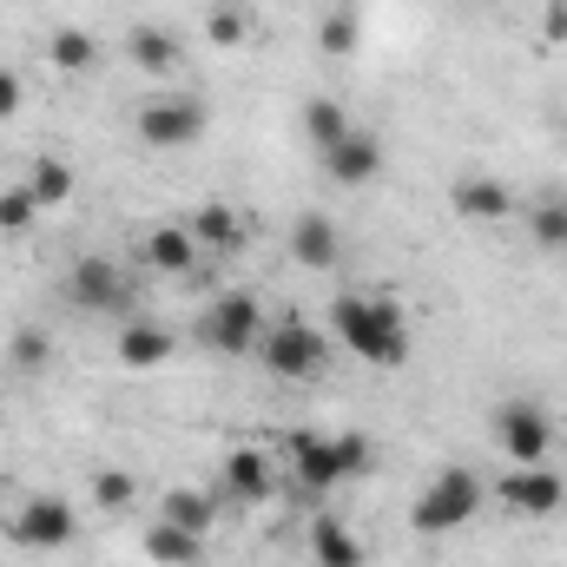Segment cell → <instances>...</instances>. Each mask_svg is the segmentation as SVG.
<instances>
[{
  "label": "cell",
  "instance_id": "cell-1",
  "mask_svg": "<svg viewBox=\"0 0 567 567\" xmlns=\"http://www.w3.org/2000/svg\"><path fill=\"white\" fill-rule=\"evenodd\" d=\"M330 337L377 370H396L410 357V317L396 297H363V290L330 297Z\"/></svg>",
  "mask_w": 567,
  "mask_h": 567
},
{
  "label": "cell",
  "instance_id": "cell-2",
  "mask_svg": "<svg viewBox=\"0 0 567 567\" xmlns=\"http://www.w3.org/2000/svg\"><path fill=\"white\" fill-rule=\"evenodd\" d=\"M284 462H290V482L303 495H330L343 482H357L370 468V435H317V429H290L284 435Z\"/></svg>",
  "mask_w": 567,
  "mask_h": 567
},
{
  "label": "cell",
  "instance_id": "cell-3",
  "mask_svg": "<svg viewBox=\"0 0 567 567\" xmlns=\"http://www.w3.org/2000/svg\"><path fill=\"white\" fill-rule=\"evenodd\" d=\"M482 502H488V488H482V475L475 468H442V475H429L423 495L410 502V528L416 535H455V528H468L475 515H482Z\"/></svg>",
  "mask_w": 567,
  "mask_h": 567
},
{
  "label": "cell",
  "instance_id": "cell-4",
  "mask_svg": "<svg viewBox=\"0 0 567 567\" xmlns=\"http://www.w3.org/2000/svg\"><path fill=\"white\" fill-rule=\"evenodd\" d=\"M265 303L251 297V290H218L212 303H205V317H198V343L205 350H218V357H245V350H258L265 343Z\"/></svg>",
  "mask_w": 567,
  "mask_h": 567
},
{
  "label": "cell",
  "instance_id": "cell-5",
  "mask_svg": "<svg viewBox=\"0 0 567 567\" xmlns=\"http://www.w3.org/2000/svg\"><path fill=\"white\" fill-rule=\"evenodd\" d=\"M0 535H7L13 548H27V555H60V548L80 542V515H73L66 495H27V502L0 522Z\"/></svg>",
  "mask_w": 567,
  "mask_h": 567
},
{
  "label": "cell",
  "instance_id": "cell-6",
  "mask_svg": "<svg viewBox=\"0 0 567 567\" xmlns=\"http://www.w3.org/2000/svg\"><path fill=\"white\" fill-rule=\"evenodd\" d=\"M488 435H495V449H502L508 462H548V455L561 449V423H555L542 403H528V396L502 403V410L488 416Z\"/></svg>",
  "mask_w": 567,
  "mask_h": 567
},
{
  "label": "cell",
  "instance_id": "cell-7",
  "mask_svg": "<svg viewBox=\"0 0 567 567\" xmlns=\"http://www.w3.org/2000/svg\"><path fill=\"white\" fill-rule=\"evenodd\" d=\"M323 350H330V337L317 330V323H303V317H284L265 330V343H258V357H265V370L284 377V383H303V377H317L323 370Z\"/></svg>",
  "mask_w": 567,
  "mask_h": 567
},
{
  "label": "cell",
  "instance_id": "cell-8",
  "mask_svg": "<svg viewBox=\"0 0 567 567\" xmlns=\"http://www.w3.org/2000/svg\"><path fill=\"white\" fill-rule=\"evenodd\" d=\"M66 303L86 317H126L133 310V278L113 258H73L66 271Z\"/></svg>",
  "mask_w": 567,
  "mask_h": 567
},
{
  "label": "cell",
  "instance_id": "cell-9",
  "mask_svg": "<svg viewBox=\"0 0 567 567\" xmlns=\"http://www.w3.org/2000/svg\"><path fill=\"white\" fill-rule=\"evenodd\" d=\"M495 502L508 508V515H528V522H542V515H555L567 502V482L548 468V462H515L502 482H495Z\"/></svg>",
  "mask_w": 567,
  "mask_h": 567
},
{
  "label": "cell",
  "instance_id": "cell-10",
  "mask_svg": "<svg viewBox=\"0 0 567 567\" xmlns=\"http://www.w3.org/2000/svg\"><path fill=\"white\" fill-rule=\"evenodd\" d=\"M133 126H140V140L152 152H178V145L205 140V106L198 100H145Z\"/></svg>",
  "mask_w": 567,
  "mask_h": 567
},
{
  "label": "cell",
  "instance_id": "cell-11",
  "mask_svg": "<svg viewBox=\"0 0 567 567\" xmlns=\"http://www.w3.org/2000/svg\"><path fill=\"white\" fill-rule=\"evenodd\" d=\"M449 205H455V218H462V225H502V218L515 212L508 185H502V178H488V172H462V178L449 185Z\"/></svg>",
  "mask_w": 567,
  "mask_h": 567
},
{
  "label": "cell",
  "instance_id": "cell-12",
  "mask_svg": "<svg viewBox=\"0 0 567 567\" xmlns=\"http://www.w3.org/2000/svg\"><path fill=\"white\" fill-rule=\"evenodd\" d=\"M323 172H330L337 185H350V192H363V185H377V178H383V145L370 140L363 126H350L343 140H337L330 152H323Z\"/></svg>",
  "mask_w": 567,
  "mask_h": 567
},
{
  "label": "cell",
  "instance_id": "cell-13",
  "mask_svg": "<svg viewBox=\"0 0 567 567\" xmlns=\"http://www.w3.org/2000/svg\"><path fill=\"white\" fill-rule=\"evenodd\" d=\"M225 495L231 502H245V508H258V502H271L278 495V468H271V455L265 449H231L225 455Z\"/></svg>",
  "mask_w": 567,
  "mask_h": 567
},
{
  "label": "cell",
  "instance_id": "cell-14",
  "mask_svg": "<svg viewBox=\"0 0 567 567\" xmlns=\"http://www.w3.org/2000/svg\"><path fill=\"white\" fill-rule=\"evenodd\" d=\"M290 258H297L303 271H337V258H343L337 225H330L323 212H303V218L290 225Z\"/></svg>",
  "mask_w": 567,
  "mask_h": 567
},
{
  "label": "cell",
  "instance_id": "cell-15",
  "mask_svg": "<svg viewBox=\"0 0 567 567\" xmlns=\"http://www.w3.org/2000/svg\"><path fill=\"white\" fill-rule=\"evenodd\" d=\"M126 60H133L140 73H178V66H185V47H178V33H165L158 20H140V27L126 33Z\"/></svg>",
  "mask_w": 567,
  "mask_h": 567
},
{
  "label": "cell",
  "instance_id": "cell-16",
  "mask_svg": "<svg viewBox=\"0 0 567 567\" xmlns=\"http://www.w3.org/2000/svg\"><path fill=\"white\" fill-rule=\"evenodd\" d=\"M172 350H178V337H172L165 323H152V317H126V330H120V363H126V370H158Z\"/></svg>",
  "mask_w": 567,
  "mask_h": 567
},
{
  "label": "cell",
  "instance_id": "cell-17",
  "mask_svg": "<svg viewBox=\"0 0 567 567\" xmlns=\"http://www.w3.org/2000/svg\"><path fill=\"white\" fill-rule=\"evenodd\" d=\"M310 561L317 567H363V542L343 515H317L310 522Z\"/></svg>",
  "mask_w": 567,
  "mask_h": 567
},
{
  "label": "cell",
  "instance_id": "cell-18",
  "mask_svg": "<svg viewBox=\"0 0 567 567\" xmlns=\"http://www.w3.org/2000/svg\"><path fill=\"white\" fill-rule=\"evenodd\" d=\"M145 265L165 271V278H185V271L198 265V238H192L185 225H152V231H145Z\"/></svg>",
  "mask_w": 567,
  "mask_h": 567
},
{
  "label": "cell",
  "instance_id": "cell-19",
  "mask_svg": "<svg viewBox=\"0 0 567 567\" xmlns=\"http://www.w3.org/2000/svg\"><path fill=\"white\" fill-rule=\"evenodd\" d=\"M185 231H192L205 251H245V218H238L231 205H198V212L185 218Z\"/></svg>",
  "mask_w": 567,
  "mask_h": 567
},
{
  "label": "cell",
  "instance_id": "cell-20",
  "mask_svg": "<svg viewBox=\"0 0 567 567\" xmlns=\"http://www.w3.org/2000/svg\"><path fill=\"white\" fill-rule=\"evenodd\" d=\"M212 515H218V502H212L205 488H172V495L158 502V522H172V528H185V535H198V542H205Z\"/></svg>",
  "mask_w": 567,
  "mask_h": 567
},
{
  "label": "cell",
  "instance_id": "cell-21",
  "mask_svg": "<svg viewBox=\"0 0 567 567\" xmlns=\"http://www.w3.org/2000/svg\"><path fill=\"white\" fill-rule=\"evenodd\" d=\"M47 60H53V73H93L100 66V40L86 27H60L47 40Z\"/></svg>",
  "mask_w": 567,
  "mask_h": 567
},
{
  "label": "cell",
  "instance_id": "cell-22",
  "mask_svg": "<svg viewBox=\"0 0 567 567\" xmlns=\"http://www.w3.org/2000/svg\"><path fill=\"white\" fill-rule=\"evenodd\" d=\"M27 192L40 198V212L66 205V198H73V165H66V158H53V152H40V158L27 165Z\"/></svg>",
  "mask_w": 567,
  "mask_h": 567
},
{
  "label": "cell",
  "instance_id": "cell-23",
  "mask_svg": "<svg viewBox=\"0 0 567 567\" xmlns=\"http://www.w3.org/2000/svg\"><path fill=\"white\" fill-rule=\"evenodd\" d=\"M303 133L317 152H330V145L350 133V106L343 100H330V93H317V100H303Z\"/></svg>",
  "mask_w": 567,
  "mask_h": 567
},
{
  "label": "cell",
  "instance_id": "cell-24",
  "mask_svg": "<svg viewBox=\"0 0 567 567\" xmlns=\"http://www.w3.org/2000/svg\"><path fill=\"white\" fill-rule=\"evenodd\" d=\"M145 561L192 567L198 561V535H185V528H172V522H152V528H145Z\"/></svg>",
  "mask_w": 567,
  "mask_h": 567
},
{
  "label": "cell",
  "instance_id": "cell-25",
  "mask_svg": "<svg viewBox=\"0 0 567 567\" xmlns=\"http://www.w3.org/2000/svg\"><path fill=\"white\" fill-rule=\"evenodd\" d=\"M251 20H258V13H251L245 0H212V13H205V33H212L218 47H245V40H251Z\"/></svg>",
  "mask_w": 567,
  "mask_h": 567
},
{
  "label": "cell",
  "instance_id": "cell-26",
  "mask_svg": "<svg viewBox=\"0 0 567 567\" xmlns=\"http://www.w3.org/2000/svg\"><path fill=\"white\" fill-rule=\"evenodd\" d=\"M33 225H40V198H33L27 178H20V185L0 192V238H27Z\"/></svg>",
  "mask_w": 567,
  "mask_h": 567
},
{
  "label": "cell",
  "instance_id": "cell-27",
  "mask_svg": "<svg viewBox=\"0 0 567 567\" xmlns=\"http://www.w3.org/2000/svg\"><path fill=\"white\" fill-rule=\"evenodd\" d=\"M528 238L542 251H567V198H535L528 212Z\"/></svg>",
  "mask_w": 567,
  "mask_h": 567
},
{
  "label": "cell",
  "instance_id": "cell-28",
  "mask_svg": "<svg viewBox=\"0 0 567 567\" xmlns=\"http://www.w3.org/2000/svg\"><path fill=\"white\" fill-rule=\"evenodd\" d=\"M7 363H13L20 377H40V370L53 363V337H47V330H33V323H27V330H13V343H7Z\"/></svg>",
  "mask_w": 567,
  "mask_h": 567
},
{
  "label": "cell",
  "instance_id": "cell-29",
  "mask_svg": "<svg viewBox=\"0 0 567 567\" xmlns=\"http://www.w3.org/2000/svg\"><path fill=\"white\" fill-rule=\"evenodd\" d=\"M93 502H100L106 515H126V508L140 502V475H133V468H100V475H93Z\"/></svg>",
  "mask_w": 567,
  "mask_h": 567
},
{
  "label": "cell",
  "instance_id": "cell-30",
  "mask_svg": "<svg viewBox=\"0 0 567 567\" xmlns=\"http://www.w3.org/2000/svg\"><path fill=\"white\" fill-rule=\"evenodd\" d=\"M317 47H323V53H337V60H343V53H357V7H330V13H323V27H317Z\"/></svg>",
  "mask_w": 567,
  "mask_h": 567
},
{
  "label": "cell",
  "instance_id": "cell-31",
  "mask_svg": "<svg viewBox=\"0 0 567 567\" xmlns=\"http://www.w3.org/2000/svg\"><path fill=\"white\" fill-rule=\"evenodd\" d=\"M20 106H27V80L13 66H0V120H20Z\"/></svg>",
  "mask_w": 567,
  "mask_h": 567
},
{
  "label": "cell",
  "instance_id": "cell-32",
  "mask_svg": "<svg viewBox=\"0 0 567 567\" xmlns=\"http://www.w3.org/2000/svg\"><path fill=\"white\" fill-rule=\"evenodd\" d=\"M561 455H567V435H561Z\"/></svg>",
  "mask_w": 567,
  "mask_h": 567
}]
</instances>
